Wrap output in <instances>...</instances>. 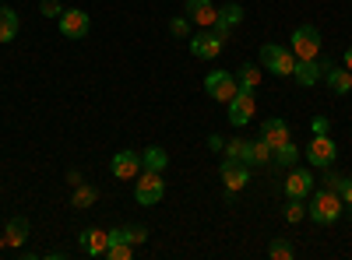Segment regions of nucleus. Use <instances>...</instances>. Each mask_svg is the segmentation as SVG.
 <instances>
[{
	"label": "nucleus",
	"instance_id": "nucleus-1",
	"mask_svg": "<svg viewBox=\"0 0 352 260\" xmlns=\"http://www.w3.org/2000/svg\"><path fill=\"white\" fill-rule=\"evenodd\" d=\"M342 211H345V200L335 193V190H314V197H310V204H307V215L317 222V225H335L338 218H342Z\"/></svg>",
	"mask_w": 352,
	"mask_h": 260
},
{
	"label": "nucleus",
	"instance_id": "nucleus-2",
	"mask_svg": "<svg viewBox=\"0 0 352 260\" xmlns=\"http://www.w3.org/2000/svg\"><path fill=\"white\" fill-rule=\"evenodd\" d=\"M261 64L268 67L275 78H292V71H296V56H292L289 46L268 43V46H261Z\"/></svg>",
	"mask_w": 352,
	"mask_h": 260
},
{
	"label": "nucleus",
	"instance_id": "nucleus-3",
	"mask_svg": "<svg viewBox=\"0 0 352 260\" xmlns=\"http://www.w3.org/2000/svg\"><path fill=\"white\" fill-rule=\"evenodd\" d=\"M162 193H166V180H162V172H148V169H144V176H138V180H134V200H138L141 208L159 204Z\"/></svg>",
	"mask_w": 352,
	"mask_h": 260
},
{
	"label": "nucleus",
	"instance_id": "nucleus-4",
	"mask_svg": "<svg viewBox=\"0 0 352 260\" xmlns=\"http://www.w3.org/2000/svg\"><path fill=\"white\" fill-rule=\"evenodd\" d=\"M289 49L296 60H317V53H320V32L314 25H300L296 32H292L289 39Z\"/></svg>",
	"mask_w": 352,
	"mask_h": 260
},
{
	"label": "nucleus",
	"instance_id": "nucleus-5",
	"mask_svg": "<svg viewBox=\"0 0 352 260\" xmlns=\"http://www.w3.org/2000/svg\"><path fill=\"white\" fill-rule=\"evenodd\" d=\"M335 155H338V144L331 141V134H314L310 144H307V162L314 169H328L335 165Z\"/></svg>",
	"mask_w": 352,
	"mask_h": 260
},
{
	"label": "nucleus",
	"instance_id": "nucleus-6",
	"mask_svg": "<svg viewBox=\"0 0 352 260\" xmlns=\"http://www.w3.org/2000/svg\"><path fill=\"white\" fill-rule=\"evenodd\" d=\"M56 21H60L64 39H85L88 32H92V18H88V11H78V8H67Z\"/></svg>",
	"mask_w": 352,
	"mask_h": 260
},
{
	"label": "nucleus",
	"instance_id": "nucleus-7",
	"mask_svg": "<svg viewBox=\"0 0 352 260\" xmlns=\"http://www.w3.org/2000/svg\"><path fill=\"white\" fill-rule=\"evenodd\" d=\"M222 36L215 32V28H201L197 36H190V53L197 56V60H215V56L222 53Z\"/></svg>",
	"mask_w": 352,
	"mask_h": 260
},
{
	"label": "nucleus",
	"instance_id": "nucleus-8",
	"mask_svg": "<svg viewBox=\"0 0 352 260\" xmlns=\"http://www.w3.org/2000/svg\"><path fill=\"white\" fill-rule=\"evenodd\" d=\"M204 88H208V95L215 102H226L229 106V99L240 92V84H236V78H232L229 71H212L208 78H204Z\"/></svg>",
	"mask_w": 352,
	"mask_h": 260
},
{
	"label": "nucleus",
	"instance_id": "nucleus-9",
	"mask_svg": "<svg viewBox=\"0 0 352 260\" xmlns=\"http://www.w3.org/2000/svg\"><path fill=\"white\" fill-rule=\"evenodd\" d=\"M222 183H226V193L232 200V193H240L250 183V165L247 162H236V158H226L222 162Z\"/></svg>",
	"mask_w": 352,
	"mask_h": 260
},
{
	"label": "nucleus",
	"instance_id": "nucleus-10",
	"mask_svg": "<svg viewBox=\"0 0 352 260\" xmlns=\"http://www.w3.org/2000/svg\"><path fill=\"white\" fill-rule=\"evenodd\" d=\"M257 113V102H254V92H236L229 99V123L232 127H247Z\"/></svg>",
	"mask_w": 352,
	"mask_h": 260
},
{
	"label": "nucleus",
	"instance_id": "nucleus-11",
	"mask_svg": "<svg viewBox=\"0 0 352 260\" xmlns=\"http://www.w3.org/2000/svg\"><path fill=\"white\" fill-rule=\"evenodd\" d=\"M335 64L328 60H296V71H292V78H296V84H303V88H310V84H317L320 78H328V71H331Z\"/></svg>",
	"mask_w": 352,
	"mask_h": 260
},
{
	"label": "nucleus",
	"instance_id": "nucleus-12",
	"mask_svg": "<svg viewBox=\"0 0 352 260\" xmlns=\"http://www.w3.org/2000/svg\"><path fill=\"white\" fill-rule=\"evenodd\" d=\"M109 169H113L116 180H138V172H141V155H138V152H116L113 162H109Z\"/></svg>",
	"mask_w": 352,
	"mask_h": 260
},
{
	"label": "nucleus",
	"instance_id": "nucleus-13",
	"mask_svg": "<svg viewBox=\"0 0 352 260\" xmlns=\"http://www.w3.org/2000/svg\"><path fill=\"white\" fill-rule=\"evenodd\" d=\"M187 18L194 21V25H201V28H215V21H219V8L212 4V0H187Z\"/></svg>",
	"mask_w": 352,
	"mask_h": 260
},
{
	"label": "nucleus",
	"instance_id": "nucleus-14",
	"mask_svg": "<svg viewBox=\"0 0 352 260\" xmlns=\"http://www.w3.org/2000/svg\"><path fill=\"white\" fill-rule=\"evenodd\" d=\"M261 141L268 144L272 152H275V148H282V144H289V141H292V137H289V123H285V120H278V117L264 120V123H261Z\"/></svg>",
	"mask_w": 352,
	"mask_h": 260
},
{
	"label": "nucleus",
	"instance_id": "nucleus-15",
	"mask_svg": "<svg viewBox=\"0 0 352 260\" xmlns=\"http://www.w3.org/2000/svg\"><path fill=\"white\" fill-rule=\"evenodd\" d=\"M285 193H289V197H310V193H314V172H310V169H289Z\"/></svg>",
	"mask_w": 352,
	"mask_h": 260
},
{
	"label": "nucleus",
	"instance_id": "nucleus-16",
	"mask_svg": "<svg viewBox=\"0 0 352 260\" xmlns=\"http://www.w3.org/2000/svg\"><path fill=\"white\" fill-rule=\"evenodd\" d=\"M106 246H109V233H106V228H85V233H81V250L88 257H106Z\"/></svg>",
	"mask_w": 352,
	"mask_h": 260
},
{
	"label": "nucleus",
	"instance_id": "nucleus-17",
	"mask_svg": "<svg viewBox=\"0 0 352 260\" xmlns=\"http://www.w3.org/2000/svg\"><path fill=\"white\" fill-rule=\"evenodd\" d=\"M243 21V8L240 4H226V8H219V21H215V32L222 36V39H229V32L236 28Z\"/></svg>",
	"mask_w": 352,
	"mask_h": 260
},
{
	"label": "nucleus",
	"instance_id": "nucleus-18",
	"mask_svg": "<svg viewBox=\"0 0 352 260\" xmlns=\"http://www.w3.org/2000/svg\"><path fill=\"white\" fill-rule=\"evenodd\" d=\"M324 81H328V88H331L335 95H349V92H352V71H349V67H331Z\"/></svg>",
	"mask_w": 352,
	"mask_h": 260
},
{
	"label": "nucleus",
	"instance_id": "nucleus-19",
	"mask_svg": "<svg viewBox=\"0 0 352 260\" xmlns=\"http://www.w3.org/2000/svg\"><path fill=\"white\" fill-rule=\"evenodd\" d=\"M166 165H169V155H166V148H159V144H152L148 152H141V169L166 172Z\"/></svg>",
	"mask_w": 352,
	"mask_h": 260
},
{
	"label": "nucleus",
	"instance_id": "nucleus-20",
	"mask_svg": "<svg viewBox=\"0 0 352 260\" xmlns=\"http://www.w3.org/2000/svg\"><path fill=\"white\" fill-rule=\"evenodd\" d=\"M18 14L8 8V4H0V43H11L14 36H18Z\"/></svg>",
	"mask_w": 352,
	"mask_h": 260
},
{
	"label": "nucleus",
	"instance_id": "nucleus-21",
	"mask_svg": "<svg viewBox=\"0 0 352 260\" xmlns=\"http://www.w3.org/2000/svg\"><path fill=\"white\" fill-rule=\"evenodd\" d=\"M25 239H28V218H11L8 233H4V243L8 246H21Z\"/></svg>",
	"mask_w": 352,
	"mask_h": 260
},
{
	"label": "nucleus",
	"instance_id": "nucleus-22",
	"mask_svg": "<svg viewBox=\"0 0 352 260\" xmlns=\"http://www.w3.org/2000/svg\"><path fill=\"white\" fill-rule=\"evenodd\" d=\"M236 84H240V92H257V84H261V67L243 64V67L236 71Z\"/></svg>",
	"mask_w": 352,
	"mask_h": 260
},
{
	"label": "nucleus",
	"instance_id": "nucleus-23",
	"mask_svg": "<svg viewBox=\"0 0 352 260\" xmlns=\"http://www.w3.org/2000/svg\"><path fill=\"white\" fill-rule=\"evenodd\" d=\"M226 158H236V162H247V165H250V141L232 137V141L226 144Z\"/></svg>",
	"mask_w": 352,
	"mask_h": 260
},
{
	"label": "nucleus",
	"instance_id": "nucleus-24",
	"mask_svg": "<svg viewBox=\"0 0 352 260\" xmlns=\"http://www.w3.org/2000/svg\"><path fill=\"white\" fill-rule=\"evenodd\" d=\"M275 158V152L264 141H250V165H268Z\"/></svg>",
	"mask_w": 352,
	"mask_h": 260
},
{
	"label": "nucleus",
	"instance_id": "nucleus-25",
	"mask_svg": "<svg viewBox=\"0 0 352 260\" xmlns=\"http://www.w3.org/2000/svg\"><path fill=\"white\" fill-rule=\"evenodd\" d=\"M296 158H300V148L289 141V144H282V148H275V158H272V162H278V165L292 169V165H296Z\"/></svg>",
	"mask_w": 352,
	"mask_h": 260
},
{
	"label": "nucleus",
	"instance_id": "nucleus-26",
	"mask_svg": "<svg viewBox=\"0 0 352 260\" xmlns=\"http://www.w3.org/2000/svg\"><path fill=\"white\" fill-rule=\"evenodd\" d=\"M96 200H99V190H96V187H81V183H78L71 208H88V204H96Z\"/></svg>",
	"mask_w": 352,
	"mask_h": 260
},
{
	"label": "nucleus",
	"instance_id": "nucleus-27",
	"mask_svg": "<svg viewBox=\"0 0 352 260\" xmlns=\"http://www.w3.org/2000/svg\"><path fill=\"white\" fill-rule=\"evenodd\" d=\"M285 222L292 225V222H303L307 218V204H303V197H289V204H285Z\"/></svg>",
	"mask_w": 352,
	"mask_h": 260
},
{
	"label": "nucleus",
	"instance_id": "nucleus-28",
	"mask_svg": "<svg viewBox=\"0 0 352 260\" xmlns=\"http://www.w3.org/2000/svg\"><path fill=\"white\" fill-rule=\"evenodd\" d=\"M292 253H296V250H292V243L282 239V236L268 243V257H272V260H292Z\"/></svg>",
	"mask_w": 352,
	"mask_h": 260
},
{
	"label": "nucleus",
	"instance_id": "nucleus-29",
	"mask_svg": "<svg viewBox=\"0 0 352 260\" xmlns=\"http://www.w3.org/2000/svg\"><path fill=\"white\" fill-rule=\"evenodd\" d=\"M106 257H109V260H131V257H134V246H131V243H109V246H106Z\"/></svg>",
	"mask_w": 352,
	"mask_h": 260
},
{
	"label": "nucleus",
	"instance_id": "nucleus-30",
	"mask_svg": "<svg viewBox=\"0 0 352 260\" xmlns=\"http://www.w3.org/2000/svg\"><path fill=\"white\" fill-rule=\"evenodd\" d=\"M39 11L46 18H60L64 14V4H60V0H39Z\"/></svg>",
	"mask_w": 352,
	"mask_h": 260
},
{
	"label": "nucleus",
	"instance_id": "nucleus-31",
	"mask_svg": "<svg viewBox=\"0 0 352 260\" xmlns=\"http://www.w3.org/2000/svg\"><path fill=\"white\" fill-rule=\"evenodd\" d=\"M169 32H173V36H180V39L190 36V18H173V21H169Z\"/></svg>",
	"mask_w": 352,
	"mask_h": 260
},
{
	"label": "nucleus",
	"instance_id": "nucleus-32",
	"mask_svg": "<svg viewBox=\"0 0 352 260\" xmlns=\"http://www.w3.org/2000/svg\"><path fill=\"white\" fill-rule=\"evenodd\" d=\"M342 183H345V176H342V172H331V165H328V172H324V187L338 193V190H342Z\"/></svg>",
	"mask_w": 352,
	"mask_h": 260
},
{
	"label": "nucleus",
	"instance_id": "nucleus-33",
	"mask_svg": "<svg viewBox=\"0 0 352 260\" xmlns=\"http://www.w3.org/2000/svg\"><path fill=\"white\" fill-rule=\"evenodd\" d=\"M331 130V120L328 117H314L310 120V134H328Z\"/></svg>",
	"mask_w": 352,
	"mask_h": 260
},
{
	"label": "nucleus",
	"instance_id": "nucleus-34",
	"mask_svg": "<svg viewBox=\"0 0 352 260\" xmlns=\"http://www.w3.org/2000/svg\"><path fill=\"white\" fill-rule=\"evenodd\" d=\"M338 197L345 200V208L352 211V176H345V183H342V190H338Z\"/></svg>",
	"mask_w": 352,
	"mask_h": 260
},
{
	"label": "nucleus",
	"instance_id": "nucleus-35",
	"mask_svg": "<svg viewBox=\"0 0 352 260\" xmlns=\"http://www.w3.org/2000/svg\"><path fill=\"white\" fill-rule=\"evenodd\" d=\"M208 148H212V152H219V148H226V141H222L219 134H212V137H208Z\"/></svg>",
	"mask_w": 352,
	"mask_h": 260
},
{
	"label": "nucleus",
	"instance_id": "nucleus-36",
	"mask_svg": "<svg viewBox=\"0 0 352 260\" xmlns=\"http://www.w3.org/2000/svg\"><path fill=\"white\" fill-rule=\"evenodd\" d=\"M345 67H349V71H352V46H349V49H345Z\"/></svg>",
	"mask_w": 352,
	"mask_h": 260
},
{
	"label": "nucleus",
	"instance_id": "nucleus-37",
	"mask_svg": "<svg viewBox=\"0 0 352 260\" xmlns=\"http://www.w3.org/2000/svg\"><path fill=\"white\" fill-rule=\"evenodd\" d=\"M4 246H8V243H4V236H0V250H4Z\"/></svg>",
	"mask_w": 352,
	"mask_h": 260
},
{
	"label": "nucleus",
	"instance_id": "nucleus-38",
	"mask_svg": "<svg viewBox=\"0 0 352 260\" xmlns=\"http://www.w3.org/2000/svg\"><path fill=\"white\" fill-rule=\"evenodd\" d=\"M0 4H8V0H0Z\"/></svg>",
	"mask_w": 352,
	"mask_h": 260
}]
</instances>
